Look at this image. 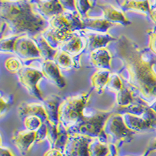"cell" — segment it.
Returning a JSON list of instances; mask_svg holds the SVG:
<instances>
[{"label":"cell","mask_w":156,"mask_h":156,"mask_svg":"<svg viewBox=\"0 0 156 156\" xmlns=\"http://www.w3.org/2000/svg\"><path fill=\"white\" fill-rule=\"evenodd\" d=\"M155 151H156V137H154V138H153L151 141L149 142L147 147H146V150L144 152L147 153V154H150V153Z\"/></svg>","instance_id":"ab89813d"},{"label":"cell","mask_w":156,"mask_h":156,"mask_svg":"<svg viewBox=\"0 0 156 156\" xmlns=\"http://www.w3.org/2000/svg\"><path fill=\"white\" fill-rule=\"evenodd\" d=\"M94 138L81 134H70L64 149L65 156H90L89 145Z\"/></svg>","instance_id":"30bf717a"},{"label":"cell","mask_w":156,"mask_h":156,"mask_svg":"<svg viewBox=\"0 0 156 156\" xmlns=\"http://www.w3.org/2000/svg\"><path fill=\"white\" fill-rule=\"evenodd\" d=\"M17 112L18 115L21 119H24L27 116L34 115L39 117L43 122L48 121V115L42 103H29L23 101L18 105Z\"/></svg>","instance_id":"e0dca14e"},{"label":"cell","mask_w":156,"mask_h":156,"mask_svg":"<svg viewBox=\"0 0 156 156\" xmlns=\"http://www.w3.org/2000/svg\"><path fill=\"white\" fill-rule=\"evenodd\" d=\"M141 156H149V154H147V153H146V152H144V154H142Z\"/></svg>","instance_id":"bcb514c9"},{"label":"cell","mask_w":156,"mask_h":156,"mask_svg":"<svg viewBox=\"0 0 156 156\" xmlns=\"http://www.w3.org/2000/svg\"><path fill=\"white\" fill-rule=\"evenodd\" d=\"M0 156H15L10 149L7 147L1 145L0 147Z\"/></svg>","instance_id":"60d3db41"},{"label":"cell","mask_w":156,"mask_h":156,"mask_svg":"<svg viewBox=\"0 0 156 156\" xmlns=\"http://www.w3.org/2000/svg\"><path fill=\"white\" fill-rule=\"evenodd\" d=\"M145 112L142 115H134L127 112L122 113V115L123 120L129 129L134 133H140L147 129H152L151 121L146 116Z\"/></svg>","instance_id":"2e32d148"},{"label":"cell","mask_w":156,"mask_h":156,"mask_svg":"<svg viewBox=\"0 0 156 156\" xmlns=\"http://www.w3.org/2000/svg\"><path fill=\"white\" fill-rule=\"evenodd\" d=\"M40 14L47 20L65 11L58 0H31Z\"/></svg>","instance_id":"9a60e30c"},{"label":"cell","mask_w":156,"mask_h":156,"mask_svg":"<svg viewBox=\"0 0 156 156\" xmlns=\"http://www.w3.org/2000/svg\"><path fill=\"white\" fill-rule=\"evenodd\" d=\"M83 29L98 33H108V30L116 24L108 21L103 17H92L86 16L82 17Z\"/></svg>","instance_id":"603a6c76"},{"label":"cell","mask_w":156,"mask_h":156,"mask_svg":"<svg viewBox=\"0 0 156 156\" xmlns=\"http://www.w3.org/2000/svg\"><path fill=\"white\" fill-rule=\"evenodd\" d=\"M90 97V92H83L62 100L58 111L59 122L68 129L76 125L81 119Z\"/></svg>","instance_id":"277c9868"},{"label":"cell","mask_w":156,"mask_h":156,"mask_svg":"<svg viewBox=\"0 0 156 156\" xmlns=\"http://www.w3.org/2000/svg\"><path fill=\"white\" fill-rule=\"evenodd\" d=\"M62 100V97L58 94H51L44 98L41 101L48 115V121L53 124H58L59 122L58 111Z\"/></svg>","instance_id":"ac0fdd59"},{"label":"cell","mask_w":156,"mask_h":156,"mask_svg":"<svg viewBox=\"0 0 156 156\" xmlns=\"http://www.w3.org/2000/svg\"><path fill=\"white\" fill-rule=\"evenodd\" d=\"M1 1H15V0H1Z\"/></svg>","instance_id":"7dc6e473"},{"label":"cell","mask_w":156,"mask_h":156,"mask_svg":"<svg viewBox=\"0 0 156 156\" xmlns=\"http://www.w3.org/2000/svg\"><path fill=\"white\" fill-rule=\"evenodd\" d=\"M110 147V151L107 156H118V148L114 144H108Z\"/></svg>","instance_id":"b9f144b4"},{"label":"cell","mask_w":156,"mask_h":156,"mask_svg":"<svg viewBox=\"0 0 156 156\" xmlns=\"http://www.w3.org/2000/svg\"><path fill=\"white\" fill-rule=\"evenodd\" d=\"M148 16L152 20L153 23H154L156 24V8L151 9V12H150V14H149Z\"/></svg>","instance_id":"7bdbcfd3"},{"label":"cell","mask_w":156,"mask_h":156,"mask_svg":"<svg viewBox=\"0 0 156 156\" xmlns=\"http://www.w3.org/2000/svg\"><path fill=\"white\" fill-rule=\"evenodd\" d=\"M75 7L78 14L81 17H85L93 6L90 0H75Z\"/></svg>","instance_id":"836d02e7"},{"label":"cell","mask_w":156,"mask_h":156,"mask_svg":"<svg viewBox=\"0 0 156 156\" xmlns=\"http://www.w3.org/2000/svg\"><path fill=\"white\" fill-rule=\"evenodd\" d=\"M148 37V49L156 55V28L147 30Z\"/></svg>","instance_id":"e575fe53"},{"label":"cell","mask_w":156,"mask_h":156,"mask_svg":"<svg viewBox=\"0 0 156 156\" xmlns=\"http://www.w3.org/2000/svg\"><path fill=\"white\" fill-rule=\"evenodd\" d=\"M90 59L93 66L98 69H111L112 55L107 47L90 51Z\"/></svg>","instance_id":"7402d4cb"},{"label":"cell","mask_w":156,"mask_h":156,"mask_svg":"<svg viewBox=\"0 0 156 156\" xmlns=\"http://www.w3.org/2000/svg\"><path fill=\"white\" fill-rule=\"evenodd\" d=\"M37 140V132L27 129L16 130L12 136V141L21 155H27L32 145Z\"/></svg>","instance_id":"7c38bea8"},{"label":"cell","mask_w":156,"mask_h":156,"mask_svg":"<svg viewBox=\"0 0 156 156\" xmlns=\"http://www.w3.org/2000/svg\"><path fill=\"white\" fill-rule=\"evenodd\" d=\"M111 111H103L96 108H85L81 119L68 129L70 134H81L91 138H98L108 144V138L104 130L105 122Z\"/></svg>","instance_id":"3957f363"},{"label":"cell","mask_w":156,"mask_h":156,"mask_svg":"<svg viewBox=\"0 0 156 156\" xmlns=\"http://www.w3.org/2000/svg\"><path fill=\"white\" fill-rule=\"evenodd\" d=\"M23 119L25 129L30 130V131H37V129L42 126L44 122L39 117L34 116V115L25 117Z\"/></svg>","instance_id":"1f68e13d"},{"label":"cell","mask_w":156,"mask_h":156,"mask_svg":"<svg viewBox=\"0 0 156 156\" xmlns=\"http://www.w3.org/2000/svg\"><path fill=\"white\" fill-rule=\"evenodd\" d=\"M41 70L44 77L46 78L50 83L59 89H63L66 87V81L61 74L60 68L54 60H43Z\"/></svg>","instance_id":"4fadbf2b"},{"label":"cell","mask_w":156,"mask_h":156,"mask_svg":"<svg viewBox=\"0 0 156 156\" xmlns=\"http://www.w3.org/2000/svg\"><path fill=\"white\" fill-rule=\"evenodd\" d=\"M149 106L151 107V108H152L153 110H154V112H156V101H154V102H153V103H151V105H149Z\"/></svg>","instance_id":"ee69618b"},{"label":"cell","mask_w":156,"mask_h":156,"mask_svg":"<svg viewBox=\"0 0 156 156\" xmlns=\"http://www.w3.org/2000/svg\"><path fill=\"white\" fill-rule=\"evenodd\" d=\"M20 83L26 88L27 92L40 101H43L44 97L38 87L39 81L44 77L41 69H37L30 65L23 66L17 73Z\"/></svg>","instance_id":"8992f818"},{"label":"cell","mask_w":156,"mask_h":156,"mask_svg":"<svg viewBox=\"0 0 156 156\" xmlns=\"http://www.w3.org/2000/svg\"><path fill=\"white\" fill-rule=\"evenodd\" d=\"M111 74L112 73L110 69H98L93 73L90 77V85L97 91L98 94H103Z\"/></svg>","instance_id":"cb8c5ba5"},{"label":"cell","mask_w":156,"mask_h":156,"mask_svg":"<svg viewBox=\"0 0 156 156\" xmlns=\"http://www.w3.org/2000/svg\"><path fill=\"white\" fill-rule=\"evenodd\" d=\"M146 116L151 121L152 129H156V112L150 106L147 107L146 110Z\"/></svg>","instance_id":"8d00e7d4"},{"label":"cell","mask_w":156,"mask_h":156,"mask_svg":"<svg viewBox=\"0 0 156 156\" xmlns=\"http://www.w3.org/2000/svg\"><path fill=\"white\" fill-rule=\"evenodd\" d=\"M104 130L108 138V144L121 147L124 143H129L136 133L126 126L123 117L119 112H112L105 122Z\"/></svg>","instance_id":"5b68a950"},{"label":"cell","mask_w":156,"mask_h":156,"mask_svg":"<svg viewBox=\"0 0 156 156\" xmlns=\"http://www.w3.org/2000/svg\"><path fill=\"white\" fill-rule=\"evenodd\" d=\"M0 16L7 23L9 35L34 37L49 27L48 20L39 13L31 0L1 1Z\"/></svg>","instance_id":"7a4b0ae2"},{"label":"cell","mask_w":156,"mask_h":156,"mask_svg":"<svg viewBox=\"0 0 156 156\" xmlns=\"http://www.w3.org/2000/svg\"><path fill=\"white\" fill-rule=\"evenodd\" d=\"M48 22L50 27L74 33L83 30L82 17L76 11L65 10L62 13L48 20Z\"/></svg>","instance_id":"52a82bcc"},{"label":"cell","mask_w":156,"mask_h":156,"mask_svg":"<svg viewBox=\"0 0 156 156\" xmlns=\"http://www.w3.org/2000/svg\"><path fill=\"white\" fill-rule=\"evenodd\" d=\"M98 6L102 11V17L108 21L116 25L127 26L130 24L131 22L126 16L124 12L121 9L115 7L112 4L109 3H97Z\"/></svg>","instance_id":"5bb4252c"},{"label":"cell","mask_w":156,"mask_h":156,"mask_svg":"<svg viewBox=\"0 0 156 156\" xmlns=\"http://www.w3.org/2000/svg\"><path fill=\"white\" fill-rule=\"evenodd\" d=\"M74 58V56L67 53L66 51L58 49L54 57L53 60L60 69H64V70H69L70 69L79 68V66H77L78 63H76Z\"/></svg>","instance_id":"d4e9b609"},{"label":"cell","mask_w":156,"mask_h":156,"mask_svg":"<svg viewBox=\"0 0 156 156\" xmlns=\"http://www.w3.org/2000/svg\"><path fill=\"white\" fill-rule=\"evenodd\" d=\"M33 38L37 43L43 60H53L54 57L58 49H55L50 46V44L47 42L45 38L43 37L41 34L35 36Z\"/></svg>","instance_id":"4316f807"},{"label":"cell","mask_w":156,"mask_h":156,"mask_svg":"<svg viewBox=\"0 0 156 156\" xmlns=\"http://www.w3.org/2000/svg\"><path fill=\"white\" fill-rule=\"evenodd\" d=\"M118 4L123 12L132 11L149 16L151 10V0H118Z\"/></svg>","instance_id":"44dd1931"},{"label":"cell","mask_w":156,"mask_h":156,"mask_svg":"<svg viewBox=\"0 0 156 156\" xmlns=\"http://www.w3.org/2000/svg\"><path fill=\"white\" fill-rule=\"evenodd\" d=\"M46 124L48 128L47 139L49 143L50 147L58 149L63 152L70 135L68 129L60 122L58 124H53L49 121H46Z\"/></svg>","instance_id":"9c48e42d"},{"label":"cell","mask_w":156,"mask_h":156,"mask_svg":"<svg viewBox=\"0 0 156 156\" xmlns=\"http://www.w3.org/2000/svg\"><path fill=\"white\" fill-rule=\"evenodd\" d=\"M151 9L153 8H156V0H151Z\"/></svg>","instance_id":"f6af8a7d"},{"label":"cell","mask_w":156,"mask_h":156,"mask_svg":"<svg viewBox=\"0 0 156 156\" xmlns=\"http://www.w3.org/2000/svg\"><path fill=\"white\" fill-rule=\"evenodd\" d=\"M85 48H87L86 39L79 32L76 31L67 41H65L58 49L66 51L67 53L75 57L81 53Z\"/></svg>","instance_id":"ffe728a7"},{"label":"cell","mask_w":156,"mask_h":156,"mask_svg":"<svg viewBox=\"0 0 156 156\" xmlns=\"http://www.w3.org/2000/svg\"><path fill=\"white\" fill-rule=\"evenodd\" d=\"M13 103V96L12 94H3L2 93V95L0 98V113L1 117L7 113L10 107L12 106Z\"/></svg>","instance_id":"d6a6232c"},{"label":"cell","mask_w":156,"mask_h":156,"mask_svg":"<svg viewBox=\"0 0 156 156\" xmlns=\"http://www.w3.org/2000/svg\"><path fill=\"white\" fill-rule=\"evenodd\" d=\"M19 36L9 35L1 38L0 50L3 53H15V44Z\"/></svg>","instance_id":"f546056e"},{"label":"cell","mask_w":156,"mask_h":156,"mask_svg":"<svg viewBox=\"0 0 156 156\" xmlns=\"http://www.w3.org/2000/svg\"><path fill=\"white\" fill-rule=\"evenodd\" d=\"M79 32L87 41V49L89 51H93L98 48H105L107 44L112 41H115L117 38L114 37L108 33H98L88 30H80Z\"/></svg>","instance_id":"8fae6325"},{"label":"cell","mask_w":156,"mask_h":156,"mask_svg":"<svg viewBox=\"0 0 156 156\" xmlns=\"http://www.w3.org/2000/svg\"><path fill=\"white\" fill-rule=\"evenodd\" d=\"M115 41V54L127 73V85L151 105L156 101V55L125 35Z\"/></svg>","instance_id":"6da1fadb"},{"label":"cell","mask_w":156,"mask_h":156,"mask_svg":"<svg viewBox=\"0 0 156 156\" xmlns=\"http://www.w3.org/2000/svg\"><path fill=\"white\" fill-rule=\"evenodd\" d=\"M23 66L20 58L17 57H9L5 61V68L11 73L17 74Z\"/></svg>","instance_id":"4dcf8cb0"},{"label":"cell","mask_w":156,"mask_h":156,"mask_svg":"<svg viewBox=\"0 0 156 156\" xmlns=\"http://www.w3.org/2000/svg\"><path fill=\"white\" fill-rule=\"evenodd\" d=\"M15 53L23 61L42 59L41 52L34 39L29 35H20L15 44Z\"/></svg>","instance_id":"ba28073f"},{"label":"cell","mask_w":156,"mask_h":156,"mask_svg":"<svg viewBox=\"0 0 156 156\" xmlns=\"http://www.w3.org/2000/svg\"><path fill=\"white\" fill-rule=\"evenodd\" d=\"M123 80H124V79L122 78L121 74L112 73L105 88L108 89L111 92L115 93L116 94L125 87V83Z\"/></svg>","instance_id":"f1b7e54d"},{"label":"cell","mask_w":156,"mask_h":156,"mask_svg":"<svg viewBox=\"0 0 156 156\" xmlns=\"http://www.w3.org/2000/svg\"><path fill=\"white\" fill-rule=\"evenodd\" d=\"M43 156H65L62 151H59L58 149L50 148L48 151L44 153Z\"/></svg>","instance_id":"f35d334b"},{"label":"cell","mask_w":156,"mask_h":156,"mask_svg":"<svg viewBox=\"0 0 156 156\" xmlns=\"http://www.w3.org/2000/svg\"><path fill=\"white\" fill-rule=\"evenodd\" d=\"M47 131H48V128H47L46 122H44L42 126L36 131L37 132V140H36V143H40V142L47 139Z\"/></svg>","instance_id":"d590c367"},{"label":"cell","mask_w":156,"mask_h":156,"mask_svg":"<svg viewBox=\"0 0 156 156\" xmlns=\"http://www.w3.org/2000/svg\"><path fill=\"white\" fill-rule=\"evenodd\" d=\"M65 10L76 11L75 0H58Z\"/></svg>","instance_id":"74e56055"},{"label":"cell","mask_w":156,"mask_h":156,"mask_svg":"<svg viewBox=\"0 0 156 156\" xmlns=\"http://www.w3.org/2000/svg\"><path fill=\"white\" fill-rule=\"evenodd\" d=\"M74 33L55 29L49 26L41 34L45 38L47 42L50 44V46L55 49H58L61 45L65 41H67Z\"/></svg>","instance_id":"d6986e66"},{"label":"cell","mask_w":156,"mask_h":156,"mask_svg":"<svg viewBox=\"0 0 156 156\" xmlns=\"http://www.w3.org/2000/svg\"><path fill=\"white\" fill-rule=\"evenodd\" d=\"M109 151V144L101 141L98 138L93 139L89 145L90 156H107Z\"/></svg>","instance_id":"83f0119b"},{"label":"cell","mask_w":156,"mask_h":156,"mask_svg":"<svg viewBox=\"0 0 156 156\" xmlns=\"http://www.w3.org/2000/svg\"><path fill=\"white\" fill-rule=\"evenodd\" d=\"M115 101L118 108H124L136 103V98L133 95V90L129 86H126L115 94Z\"/></svg>","instance_id":"484cf974"}]
</instances>
